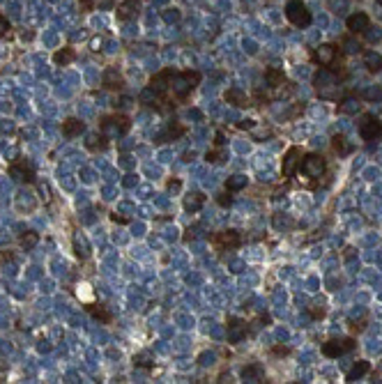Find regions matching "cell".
<instances>
[{"instance_id":"1","label":"cell","mask_w":382,"mask_h":384,"mask_svg":"<svg viewBox=\"0 0 382 384\" xmlns=\"http://www.w3.org/2000/svg\"><path fill=\"white\" fill-rule=\"evenodd\" d=\"M327 173V161L324 156L320 154H306L304 159H299V166H297V175H299V182H306L309 187L318 184L320 177Z\"/></svg>"},{"instance_id":"2","label":"cell","mask_w":382,"mask_h":384,"mask_svg":"<svg viewBox=\"0 0 382 384\" xmlns=\"http://www.w3.org/2000/svg\"><path fill=\"white\" fill-rule=\"evenodd\" d=\"M198 83H200L198 72H175L173 81H171V85H168V92L173 94L175 99H184Z\"/></svg>"},{"instance_id":"3","label":"cell","mask_w":382,"mask_h":384,"mask_svg":"<svg viewBox=\"0 0 382 384\" xmlns=\"http://www.w3.org/2000/svg\"><path fill=\"white\" fill-rule=\"evenodd\" d=\"M286 16H288V21L293 23L295 28H309L311 26V12L306 10L302 0H290L288 5H286Z\"/></svg>"},{"instance_id":"4","label":"cell","mask_w":382,"mask_h":384,"mask_svg":"<svg viewBox=\"0 0 382 384\" xmlns=\"http://www.w3.org/2000/svg\"><path fill=\"white\" fill-rule=\"evenodd\" d=\"M101 131L104 134H108V131H113L116 136H125L127 131L131 129V122L127 115H108V118L101 120Z\"/></svg>"},{"instance_id":"5","label":"cell","mask_w":382,"mask_h":384,"mask_svg":"<svg viewBox=\"0 0 382 384\" xmlns=\"http://www.w3.org/2000/svg\"><path fill=\"white\" fill-rule=\"evenodd\" d=\"M352 348H355V341H352V338H343V341H336L334 338V341L322 343V354L330 359H339L341 354L350 352Z\"/></svg>"},{"instance_id":"6","label":"cell","mask_w":382,"mask_h":384,"mask_svg":"<svg viewBox=\"0 0 382 384\" xmlns=\"http://www.w3.org/2000/svg\"><path fill=\"white\" fill-rule=\"evenodd\" d=\"M359 136L364 140L382 138V122L377 118H373V115H364V120H361V125H359Z\"/></svg>"},{"instance_id":"7","label":"cell","mask_w":382,"mask_h":384,"mask_svg":"<svg viewBox=\"0 0 382 384\" xmlns=\"http://www.w3.org/2000/svg\"><path fill=\"white\" fill-rule=\"evenodd\" d=\"M7 173H10V177H14L16 182H26V184H32V182H35V171H32L30 166H26L23 161H14V163H10Z\"/></svg>"},{"instance_id":"8","label":"cell","mask_w":382,"mask_h":384,"mask_svg":"<svg viewBox=\"0 0 382 384\" xmlns=\"http://www.w3.org/2000/svg\"><path fill=\"white\" fill-rule=\"evenodd\" d=\"M242 244V237L237 230H224L214 237V246L219 251H226V249H237Z\"/></svg>"},{"instance_id":"9","label":"cell","mask_w":382,"mask_h":384,"mask_svg":"<svg viewBox=\"0 0 382 384\" xmlns=\"http://www.w3.org/2000/svg\"><path fill=\"white\" fill-rule=\"evenodd\" d=\"M173 69H163V72H159L157 76H152L150 81V88L154 90V92L159 94H166L168 92V85H171V81H173Z\"/></svg>"},{"instance_id":"10","label":"cell","mask_w":382,"mask_h":384,"mask_svg":"<svg viewBox=\"0 0 382 384\" xmlns=\"http://www.w3.org/2000/svg\"><path fill=\"white\" fill-rule=\"evenodd\" d=\"M348 30L350 32H366L368 26H371V19H368V14H364V12H357V14L348 16V21H346Z\"/></svg>"},{"instance_id":"11","label":"cell","mask_w":382,"mask_h":384,"mask_svg":"<svg viewBox=\"0 0 382 384\" xmlns=\"http://www.w3.org/2000/svg\"><path fill=\"white\" fill-rule=\"evenodd\" d=\"M299 150L297 147H290L288 152H286V156H283V177H293L295 173H297V166H299Z\"/></svg>"},{"instance_id":"12","label":"cell","mask_w":382,"mask_h":384,"mask_svg":"<svg viewBox=\"0 0 382 384\" xmlns=\"http://www.w3.org/2000/svg\"><path fill=\"white\" fill-rule=\"evenodd\" d=\"M334 58H336V46H332V44H322V46H318V51H315V60H318L322 67H332V65H334Z\"/></svg>"},{"instance_id":"13","label":"cell","mask_w":382,"mask_h":384,"mask_svg":"<svg viewBox=\"0 0 382 384\" xmlns=\"http://www.w3.org/2000/svg\"><path fill=\"white\" fill-rule=\"evenodd\" d=\"M101 83H104V88H108V90H120L122 85H125V78L120 76V72L118 69H106L104 72V76H101Z\"/></svg>"},{"instance_id":"14","label":"cell","mask_w":382,"mask_h":384,"mask_svg":"<svg viewBox=\"0 0 382 384\" xmlns=\"http://www.w3.org/2000/svg\"><path fill=\"white\" fill-rule=\"evenodd\" d=\"M83 129H85V125L76 118H69L63 122V136L65 138H76V136L83 134Z\"/></svg>"},{"instance_id":"15","label":"cell","mask_w":382,"mask_h":384,"mask_svg":"<svg viewBox=\"0 0 382 384\" xmlns=\"http://www.w3.org/2000/svg\"><path fill=\"white\" fill-rule=\"evenodd\" d=\"M244 336H246V327L242 324L240 320L231 317V320H228V341H231V343H240Z\"/></svg>"},{"instance_id":"16","label":"cell","mask_w":382,"mask_h":384,"mask_svg":"<svg viewBox=\"0 0 382 384\" xmlns=\"http://www.w3.org/2000/svg\"><path fill=\"white\" fill-rule=\"evenodd\" d=\"M265 81H267V88H281V85L286 83V76H283L281 69L272 67L265 72Z\"/></svg>"},{"instance_id":"17","label":"cell","mask_w":382,"mask_h":384,"mask_svg":"<svg viewBox=\"0 0 382 384\" xmlns=\"http://www.w3.org/2000/svg\"><path fill=\"white\" fill-rule=\"evenodd\" d=\"M242 377L249 379V382H262V377H265L262 366L260 363H251V366H246V368L242 370Z\"/></svg>"},{"instance_id":"18","label":"cell","mask_w":382,"mask_h":384,"mask_svg":"<svg viewBox=\"0 0 382 384\" xmlns=\"http://www.w3.org/2000/svg\"><path fill=\"white\" fill-rule=\"evenodd\" d=\"M85 308H88V313L94 317V320H101L104 324H111V322H113V315H111L104 306H94V304H90V306H85Z\"/></svg>"},{"instance_id":"19","label":"cell","mask_w":382,"mask_h":384,"mask_svg":"<svg viewBox=\"0 0 382 384\" xmlns=\"http://www.w3.org/2000/svg\"><path fill=\"white\" fill-rule=\"evenodd\" d=\"M136 0H125V3H120L118 5V19H129V16L136 14Z\"/></svg>"},{"instance_id":"20","label":"cell","mask_w":382,"mask_h":384,"mask_svg":"<svg viewBox=\"0 0 382 384\" xmlns=\"http://www.w3.org/2000/svg\"><path fill=\"white\" fill-rule=\"evenodd\" d=\"M203 203H205L203 193H191V196L184 198V207H187L189 212H198V209L203 207Z\"/></svg>"},{"instance_id":"21","label":"cell","mask_w":382,"mask_h":384,"mask_svg":"<svg viewBox=\"0 0 382 384\" xmlns=\"http://www.w3.org/2000/svg\"><path fill=\"white\" fill-rule=\"evenodd\" d=\"M364 65H366L371 72H380L382 69V56L375 51H368L366 56H364Z\"/></svg>"},{"instance_id":"22","label":"cell","mask_w":382,"mask_h":384,"mask_svg":"<svg viewBox=\"0 0 382 384\" xmlns=\"http://www.w3.org/2000/svg\"><path fill=\"white\" fill-rule=\"evenodd\" d=\"M368 370H371V363H368V361H359V363L355 366V368H352L350 373H348V377H346V379H348V382H355V379L364 377V375H366Z\"/></svg>"},{"instance_id":"23","label":"cell","mask_w":382,"mask_h":384,"mask_svg":"<svg viewBox=\"0 0 382 384\" xmlns=\"http://www.w3.org/2000/svg\"><path fill=\"white\" fill-rule=\"evenodd\" d=\"M37 244H39V235H37V233H26V235H21V237H19V246H21V249H26V251H32Z\"/></svg>"},{"instance_id":"24","label":"cell","mask_w":382,"mask_h":384,"mask_svg":"<svg viewBox=\"0 0 382 384\" xmlns=\"http://www.w3.org/2000/svg\"><path fill=\"white\" fill-rule=\"evenodd\" d=\"M244 187H246L244 175H233V177H228V182H226V191H231V193L240 191V189H244Z\"/></svg>"},{"instance_id":"25","label":"cell","mask_w":382,"mask_h":384,"mask_svg":"<svg viewBox=\"0 0 382 384\" xmlns=\"http://www.w3.org/2000/svg\"><path fill=\"white\" fill-rule=\"evenodd\" d=\"M74 60V48H63V51H56L53 53V63L56 65H69Z\"/></svg>"},{"instance_id":"26","label":"cell","mask_w":382,"mask_h":384,"mask_svg":"<svg viewBox=\"0 0 382 384\" xmlns=\"http://www.w3.org/2000/svg\"><path fill=\"white\" fill-rule=\"evenodd\" d=\"M226 101H231V104H235V106H246V94L240 92V90H235V88H231L228 92H226Z\"/></svg>"},{"instance_id":"27","label":"cell","mask_w":382,"mask_h":384,"mask_svg":"<svg viewBox=\"0 0 382 384\" xmlns=\"http://www.w3.org/2000/svg\"><path fill=\"white\" fill-rule=\"evenodd\" d=\"M332 145H334V150L339 152V154H350L352 152V145L350 143H346L343 136H334V138H332Z\"/></svg>"},{"instance_id":"28","label":"cell","mask_w":382,"mask_h":384,"mask_svg":"<svg viewBox=\"0 0 382 384\" xmlns=\"http://www.w3.org/2000/svg\"><path fill=\"white\" fill-rule=\"evenodd\" d=\"M341 113H357L359 111V101H355V99H346L343 104L339 106Z\"/></svg>"},{"instance_id":"29","label":"cell","mask_w":382,"mask_h":384,"mask_svg":"<svg viewBox=\"0 0 382 384\" xmlns=\"http://www.w3.org/2000/svg\"><path fill=\"white\" fill-rule=\"evenodd\" d=\"M184 131L187 129H184L182 125H175L173 122V125H168V138L175 140V138H180V136H184Z\"/></svg>"},{"instance_id":"30","label":"cell","mask_w":382,"mask_h":384,"mask_svg":"<svg viewBox=\"0 0 382 384\" xmlns=\"http://www.w3.org/2000/svg\"><path fill=\"white\" fill-rule=\"evenodd\" d=\"M134 363H136V366H143V368H150L152 363V357H145V354H141V357H134Z\"/></svg>"},{"instance_id":"31","label":"cell","mask_w":382,"mask_h":384,"mask_svg":"<svg viewBox=\"0 0 382 384\" xmlns=\"http://www.w3.org/2000/svg\"><path fill=\"white\" fill-rule=\"evenodd\" d=\"M205 156H207V161H212V163H219V161H221V152H207V154H205Z\"/></svg>"},{"instance_id":"32","label":"cell","mask_w":382,"mask_h":384,"mask_svg":"<svg viewBox=\"0 0 382 384\" xmlns=\"http://www.w3.org/2000/svg\"><path fill=\"white\" fill-rule=\"evenodd\" d=\"M231 203H233V198H231V191H228V193H224V196L219 198V205H224V207H226V205H231Z\"/></svg>"},{"instance_id":"33","label":"cell","mask_w":382,"mask_h":384,"mask_svg":"<svg viewBox=\"0 0 382 384\" xmlns=\"http://www.w3.org/2000/svg\"><path fill=\"white\" fill-rule=\"evenodd\" d=\"M272 352H274V354H288V352H290V350H288V348H286V345H277V348H274V350H272Z\"/></svg>"},{"instance_id":"34","label":"cell","mask_w":382,"mask_h":384,"mask_svg":"<svg viewBox=\"0 0 382 384\" xmlns=\"http://www.w3.org/2000/svg\"><path fill=\"white\" fill-rule=\"evenodd\" d=\"M366 97H368V99H373V97H382V88H380V90H368Z\"/></svg>"},{"instance_id":"35","label":"cell","mask_w":382,"mask_h":384,"mask_svg":"<svg viewBox=\"0 0 382 384\" xmlns=\"http://www.w3.org/2000/svg\"><path fill=\"white\" fill-rule=\"evenodd\" d=\"M237 127H240V129H251V127H253V122H251V120H244V122H240V125H237Z\"/></svg>"},{"instance_id":"36","label":"cell","mask_w":382,"mask_h":384,"mask_svg":"<svg viewBox=\"0 0 382 384\" xmlns=\"http://www.w3.org/2000/svg\"><path fill=\"white\" fill-rule=\"evenodd\" d=\"M94 140H99V145H101V147L106 145V143H104V138H94ZM88 147H90V150H97V143H88Z\"/></svg>"},{"instance_id":"37","label":"cell","mask_w":382,"mask_h":384,"mask_svg":"<svg viewBox=\"0 0 382 384\" xmlns=\"http://www.w3.org/2000/svg\"><path fill=\"white\" fill-rule=\"evenodd\" d=\"M12 258H14L12 253H0V262H10Z\"/></svg>"},{"instance_id":"38","label":"cell","mask_w":382,"mask_h":384,"mask_svg":"<svg viewBox=\"0 0 382 384\" xmlns=\"http://www.w3.org/2000/svg\"><path fill=\"white\" fill-rule=\"evenodd\" d=\"M214 143H216V147H221V145H224V143H226V140H224V134H221V131H219V134H216V140H214Z\"/></svg>"},{"instance_id":"39","label":"cell","mask_w":382,"mask_h":384,"mask_svg":"<svg viewBox=\"0 0 382 384\" xmlns=\"http://www.w3.org/2000/svg\"><path fill=\"white\" fill-rule=\"evenodd\" d=\"M113 221H116V224H129V218H125V216H113Z\"/></svg>"},{"instance_id":"40","label":"cell","mask_w":382,"mask_h":384,"mask_svg":"<svg viewBox=\"0 0 382 384\" xmlns=\"http://www.w3.org/2000/svg\"><path fill=\"white\" fill-rule=\"evenodd\" d=\"M0 23H5V19H3V16H0Z\"/></svg>"},{"instance_id":"41","label":"cell","mask_w":382,"mask_h":384,"mask_svg":"<svg viewBox=\"0 0 382 384\" xmlns=\"http://www.w3.org/2000/svg\"><path fill=\"white\" fill-rule=\"evenodd\" d=\"M380 5H382V0H380Z\"/></svg>"}]
</instances>
